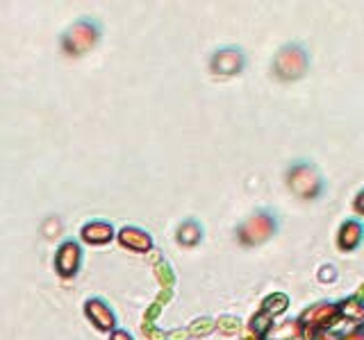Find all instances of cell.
<instances>
[{
  "label": "cell",
  "mask_w": 364,
  "mask_h": 340,
  "mask_svg": "<svg viewBox=\"0 0 364 340\" xmlns=\"http://www.w3.org/2000/svg\"><path fill=\"white\" fill-rule=\"evenodd\" d=\"M98 27H96L91 21H80L75 23L73 27H69V32L64 34V50L71 53V55H80L84 50H89V48L96 43V39H98Z\"/></svg>",
  "instance_id": "1"
},
{
  "label": "cell",
  "mask_w": 364,
  "mask_h": 340,
  "mask_svg": "<svg viewBox=\"0 0 364 340\" xmlns=\"http://www.w3.org/2000/svg\"><path fill=\"white\" fill-rule=\"evenodd\" d=\"M55 264H57V270H60L62 277H73L80 268V247H78V243H73V240L64 243V245L57 250Z\"/></svg>",
  "instance_id": "2"
},
{
  "label": "cell",
  "mask_w": 364,
  "mask_h": 340,
  "mask_svg": "<svg viewBox=\"0 0 364 340\" xmlns=\"http://www.w3.org/2000/svg\"><path fill=\"white\" fill-rule=\"evenodd\" d=\"M87 315L93 320L96 327L100 329H112L114 327V313L108 304H103L100 299H89L87 302Z\"/></svg>",
  "instance_id": "3"
},
{
  "label": "cell",
  "mask_w": 364,
  "mask_h": 340,
  "mask_svg": "<svg viewBox=\"0 0 364 340\" xmlns=\"http://www.w3.org/2000/svg\"><path fill=\"white\" fill-rule=\"evenodd\" d=\"M119 240H121L126 247H130V250H148V247L152 245L150 236L146 234V231L137 229V227H126V229H121Z\"/></svg>",
  "instance_id": "4"
},
{
  "label": "cell",
  "mask_w": 364,
  "mask_h": 340,
  "mask_svg": "<svg viewBox=\"0 0 364 340\" xmlns=\"http://www.w3.org/2000/svg\"><path fill=\"white\" fill-rule=\"evenodd\" d=\"M112 236H114V231L108 222H91V225L82 229V238L87 243H93V245H98V243H108Z\"/></svg>",
  "instance_id": "5"
},
{
  "label": "cell",
  "mask_w": 364,
  "mask_h": 340,
  "mask_svg": "<svg viewBox=\"0 0 364 340\" xmlns=\"http://www.w3.org/2000/svg\"><path fill=\"white\" fill-rule=\"evenodd\" d=\"M198 236H200V231H198L196 225H191V222H185V225H182L180 231H178V238H180V243H185V245H194V243L198 240Z\"/></svg>",
  "instance_id": "6"
},
{
  "label": "cell",
  "mask_w": 364,
  "mask_h": 340,
  "mask_svg": "<svg viewBox=\"0 0 364 340\" xmlns=\"http://www.w3.org/2000/svg\"><path fill=\"white\" fill-rule=\"evenodd\" d=\"M112 340H132V338H130V334H128V332H114Z\"/></svg>",
  "instance_id": "7"
}]
</instances>
